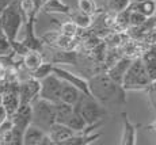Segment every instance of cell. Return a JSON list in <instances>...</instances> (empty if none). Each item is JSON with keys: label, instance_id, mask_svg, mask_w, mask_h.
I'll return each mask as SVG.
<instances>
[{"label": "cell", "instance_id": "obj_17", "mask_svg": "<svg viewBox=\"0 0 156 145\" xmlns=\"http://www.w3.org/2000/svg\"><path fill=\"white\" fill-rule=\"evenodd\" d=\"M129 8L139 11L140 14H143L147 18H151L156 14V0H143V2L130 3Z\"/></svg>", "mask_w": 156, "mask_h": 145}, {"label": "cell", "instance_id": "obj_2", "mask_svg": "<svg viewBox=\"0 0 156 145\" xmlns=\"http://www.w3.org/2000/svg\"><path fill=\"white\" fill-rule=\"evenodd\" d=\"M25 22L26 19L19 8L18 0H14L0 15V29L5 35V38L10 41V44L18 38V34Z\"/></svg>", "mask_w": 156, "mask_h": 145}, {"label": "cell", "instance_id": "obj_1", "mask_svg": "<svg viewBox=\"0 0 156 145\" xmlns=\"http://www.w3.org/2000/svg\"><path fill=\"white\" fill-rule=\"evenodd\" d=\"M90 95L101 102L103 106L124 104L126 102V91L121 84L115 83L107 73L94 75L88 80Z\"/></svg>", "mask_w": 156, "mask_h": 145}, {"label": "cell", "instance_id": "obj_12", "mask_svg": "<svg viewBox=\"0 0 156 145\" xmlns=\"http://www.w3.org/2000/svg\"><path fill=\"white\" fill-rule=\"evenodd\" d=\"M122 136H121V145H134L136 144V132L137 126L129 119L126 113H122Z\"/></svg>", "mask_w": 156, "mask_h": 145}, {"label": "cell", "instance_id": "obj_31", "mask_svg": "<svg viewBox=\"0 0 156 145\" xmlns=\"http://www.w3.org/2000/svg\"><path fill=\"white\" fill-rule=\"evenodd\" d=\"M148 18L144 16L143 14H140L139 11L130 10V14H129V27H139L144 25L147 22Z\"/></svg>", "mask_w": 156, "mask_h": 145}, {"label": "cell", "instance_id": "obj_22", "mask_svg": "<svg viewBox=\"0 0 156 145\" xmlns=\"http://www.w3.org/2000/svg\"><path fill=\"white\" fill-rule=\"evenodd\" d=\"M67 126H69V128H71L75 133H79V132H83V130H84L86 126H87V123H86L84 118H83V117L80 115V114L73 108V113H72L71 118L68 119Z\"/></svg>", "mask_w": 156, "mask_h": 145}, {"label": "cell", "instance_id": "obj_14", "mask_svg": "<svg viewBox=\"0 0 156 145\" xmlns=\"http://www.w3.org/2000/svg\"><path fill=\"white\" fill-rule=\"evenodd\" d=\"M83 92L80 91L79 88H76L75 86L62 81V88H61V94H60V101L64 102V103L75 106V103L79 101V98H80Z\"/></svg>", "mask_w": 156, "mask_h": 145}, {"label": "cell", "instance_id": "obj_7", "mask_svg": "<svg viewBox=\"0 0 156 145\" xmlns=\"http://www.w3.org/2000/svg\"><path fill=\"white\" fill-rule=\"evenodd\" d=\"M40 80L34 77H29L27 80L18 84V95L20 103H31L34 99L38 98L40 94Z\"/></svg>", "mask_w": 156, "mask_h": 145}, {"label": "cell", "instance_id": "obj_21", "mask_svg": "<svg viewBox=\"0 0 156 145\" xmlns=\"http://www.w3.org/2000/svg\"><path fill=\"white\" fill-rule=\"evenodd\" d=\"M52 64H69V62H76V53L72 50H61L53 54Z\"/></svg>", "mask_w": 156, "mask_h": 145}, {"label": "cell", "instance_id": "obj_11", "mask_svg": "<svg viewBox=\"0 0 156 145\" xmlns=\"http://www.w3.org/2000/svg\"><path fill=\"white\" fill-rule=\"evenodd\" d=\"M46 133L50 136L53 144H57V145H62L65 140H68L71 136L75 134V132L72 130L69 126L64 125V123H58V122L53 123Z\"/></svg>", "mask_w": 156, "mask_h": 145}, {"label": "cell", "instance_id": "obj_10", "mask_svg": "<svg viewBox=\"0 0 156 145\" xmlns=\"http://www.w3.org/2000/svg\"><path fill=\"white\" fill-rule=\"evenodd\" d=\"M132 60L133 58H130V57H122V58H118L109 69H107L106 73L109 75V77L112 80H114L118 84H121L122 79H124L125 73H126V71L129 68V65H130V62H132Z\"/></svg>", "mask_w": 156, "mask_h": 145}, {"label": "cell", "instance_id": "obj_41", "mask_svg": "<svg viewBox=\"0 0 156 145\" xmlns=\"http://www.w3.org/2000/svg\"><path fill=\"white\" fill-rule=\"evenodd\" d=\"M45 2H46V0H45ZM45 2H44V3H45Z\"/></svg>", "mask_w": 156, "mask_h": 145}, {"label": "cell", "instance_id": "obj_4", "mask_svg": "<svg viewBox=\"0 0 156 145\" xmlns=\"http://www.w3.org/2000/svg\"><path fill=\"white\" fill-rule=\"evenodd\" d=\"M149 83H151V80L147 75L145 64L141 60V57L133 58L124 79H122V88L125 91H134V90L140 91V90H145Z\"/></svg>", "mask_w": 156, "mask_h": 145}, {"label": "cell", "instance_id": "obj_38", "mask_svg": "<svg viewBox=\"0 0 156 145\" xmlns=\"http://www.w3.org/2000/svg\"><path fill=\"white\" fill-rule=\"evenodd\" d=\"M7 117L8 115H7V111H5V108L3 107L2 104H0V123H2L5 118H7Z\"/></svg>", "mask_w": 156, "mask_h": 145}, {"label": "cell", "instance_id": "obj_15", "mask_svg": "<svg viewBox=\"0 0 156 145\" xmlns=\"http://www.w3.org/2000/svg\"><path fill=\"white\" fill-rule=\"evenodd\" d=\"M99 137H101V133L90 134L87 132H79V133H75L73 136H71L68 140H65L62 145H87L97 141Z\"/></svg>", "mask_w": 156, "mask_h": 145}, {"label": "cell", "instance_id": "obj_24", "mask_svg": "<svg viewBox=\"0 0 156 145\" xmlns=\"http://www.w3.org/2000/svg\"><path fill=\"white\" fill-rule=\"evenodd\" d=\"M53 65L55 64H52V62H42L37 69L30 72V75H31V77H34V79L41 80V79H44V77H46L48 75L53 73Z\"/></svg>", "mask_w": 156, "mask_h": 145}, {"label": "cell", "instance_id": "obj_19", "mask_svg": "<svg viewBox=\"0 0 156 145\" xmlns=\"http://www.w3.org/2000/svg\"><path fill=\"white\" fill-rule=\"evenodd\" d=\"M44 62V57L38 50H29L23 56V65L29 72H33Z\"/></svg>", "mask_w": 156, "mask_h": 145}, {"label": "cell", "instance_id": "obj_6", "mask_svg": "<svg viewBox=\"0 0 156 145\" xmlns=\"http://www.w3.org/2000/svg\"><path fill=\"white\" fill-rule=\"evenodd\" d=\"M40 94L38 96L42 99H46L49 102H56L60 101V94H61L62 88V80L58 76H56L55 73L48 75L46 77L40 80Z\"/></svg>", "mask_w": 156, "mask_h": 145}, {"label": "cell", "instance_id": "obj_30", "mask_svg": "<svg viewBox=\"0 0 156 145\" xmlns=\"http://www.w3.org/2000/svg\"><path fill=\"white\" fill-rule=\"evenodd\" d=\"M77 29H79V27L69 19V20L62 22L61 25H60V31L58 33L62 34V35H67V37H73L75 38V35L77 34Z\"/></svg>", "mask_w": 156, "mask_h": 145}, {"label": "cell", "instance_id": "obj_34", "mask_svg": "<svg viewBox=\"0 0 156 145\" xmlns=\"http://www.w3.org/2000/svg\"><path fill=\"white\" fill-rule=\"evenodd\" d=\"M12 53V49H11V44L4 35H0V56L3 54H8Z\"/></svg>", "mask_w": 156, "mask_h": 145}, {"label": "cell", "instance_id": "obj_5", "mask_svg": "<svg viewBox=\"0 0 156 145\" xmlns=\"http://www.w3.org/2000/svg\"><path fill=\"white\" fill-rule=\"evenodd\" d=\"M31 110H33L31 123L37 125L42 130L48 132L50 129V126L56 122V110L53 102H49L46 99H42L38 96L37 99H34L31 102Z\"/></svg>", "mask_w": 156, "mask_h": 145}, {"label": "cell", "instance_id": "obj_40", "mask_svg": "<svg viewBox=\"0 0 156 145\" xmlns=\"http://www.w3.org/2000/svg\"><path fill=\"white\" fill-rule=\"evenodd\" d=\"M0 35H4V34H3V31H2V29H0ZM4 37H5V35H4Z\"/></svg>", "mask_w": 156, "mask_h": 145}, {"label": "cell", "instance_id": "obj_9", "mask_svg": "<svg viewBox=\"0 0 156 145\" xmlns=\"http://www.w3.org/2000/svg\"><path fill=\"white\" fill-rule=\"evenodd\" d=\"M14 126L25 132V129L33 121V110L31 103H20L19 107L15 110V113L10 117Z\"/></svg>", "mask_w": 156, "mask_h": 145}, {"label": "cell", "instance_id": "obj_39", "mask_svg": "<svg viewBox=\"0 0 156 145\" xmlns=\"http://www.w3.org/2000/svg\"><path fill=\"white\" fill-rule=\"evenodd\" d=\"M136 2H143V0H130V3H136Z\"/></svg>", "mask_w": 156, "mask_h": 145}, {"label": "cell", "instance_id": "obj_26", "mask_svg": "<svg viewBox=\"0 0 156 145\" xmlns=\"http://www.w3.org/2000/svg\"><path fill=\"white\" fill-rule=\"evenodd\" d=\"M18 4H19V8H20V11H22L26 20H27L30 16H33V15H37V12H38V11L35 10V5H34L33 0H18Z\"/></svg>", "mask_w": 156, "mask_h": 145}, {"label": "cell", "instance_id": "obj_25", "mask_svg": "<svg viewBox=\"0 0 156 145\" xmlns=\"http://www.w3.org/2000/svg\"><path fill=\"white\" fill-rule=\"evenodd\" d=\"M55 46L57 49H61V50H72L76 45L73 37H67V35H62V34H58V37L56 38L55 41Z\"/></svg>", "mask_w": 156, "mask_h": 145}, {"label": "cell", "instance_id": "obj_13", "mask_svg": "<svg viewBox=\"0 0 156 145\" xmlns=\"http://www.w3.org/2000/svg\"><path fill=\"white\" fill-rule=\"evenodd\" d=\"M45 130H42L41 128H38L34 123H30L27 128L23 132V144L25 145H40L42 141Z\"/></svg>", "mask_w": 156, "mask_h": 145}, {"label": "cell", "instance_id": "obj_33", "mask_svg": "<svg viewBox=\"0 0 156 145\" xmlns=\"http://www.w3.org/2000/svg\"><path fill=\"white\" fill-rule=\"evenodd\" d=\"M23 144V130L12 126L11 129V145H22Z\"/></svg>", "mask_w": 156, "mask_h": 145}, {"label": "cell", "instance_id": "obj_35", "mask_svg": "<svg viewBox=\"0 0 156 145\" xmlns=\"http://www.w3.org/2000/svg\"><path fill=\"white\" fill-rule=\"evenodd\" d=\"M145 64V71L148 75L149 80L155 81L156 80V61H151V62H144Z\"/></svg>", "mask_w": 156, "mask_h": 145}, {"label": "cell", "instance_id": "obj_16", "mask_svg": "<svg viewBox=\"0 0 156 145\" xmlns=\"http://www.w3.org/2000/svg\"><path fill=\"white\" fill-rule=\"evenodd\" d=\"M41 10L46 14H64V15H69L72 11V8L68 4L62 3L61 0H46L42 4Z\"/></svg>", "mask_w": 156, "mask_h": 145}, {"label": "cell", "instance_id": "obj_20", "mask_svg": "<svg viewBox=\"0 0 156 145\" xmlns=\"http://www.w3.org/2000/svg\"><path fill=\"white\" fill-rule=\"evenodd\" d=\"M68 16L71 18V20L75 23L79 29H88L90 26L92 25V16L80 10H76V11H71Z\"/></svg>", "mask_w": 156, "mask_h": 145}, {"label": "cell", "instance_id": "obj_37", "mask_svg": "<svg viewBox=\"0 0 156 145\" xmlns=\"http://www.w3.org/2000/svg\"><path fill=\"white\" fill-rule=\"evenodd\" d=\"M14 0H0V15H2V12L5 10V7H7L10 3H12Z\"/></svg>", "mask_w": 156, "mask_h": 145}, {"label": "cell", "instance_id": "obj_28", "mask_svg": "<svg viewBox=\"0 0 156 145\" xmlns=\"http://www.w3.org/2000/svg\"><path fill=\"white\" fill-rule=\"evenodd\" d=\"M144 91H145L147 95H148V99H149V102H151L152 110H154V114H155V122H154V125H152L151 128H154L156 130V80L151 81V83L148 84V87H147Z\"/></svg>", "mask_w": 156, "mask_h": 145}, {"label": "cell", "instance_id": "obj_3", "mask_svg": "<svg viewBox=\"0 0 156 145\" xmlns=\"http://www.w3.org/2000/svg\"><path fill=\"white\" fill-rule=\"evenodd\" d=\"M73 108L84 118L87 125L102 122L107 117L106 106H103L98 99L90 94H82L79 101L75 103Z\"/></svg>", "mask_w": 156, "mask_h": 145}, {"label": "cell", "instance_id": "obj_32", "mask_svg": "<svg viewBox=\"0 0 156 145\" xmlns=\"http://www.w3.org/2000/svg\"><path fill=\"white\" fill-rule=\"evenodd\" d=\"M140 57L144 62L156 61V42L155 44H148V48L143 50V54Z\"/></svg>", "mask_w": 156, "mask_h": 145}, {"label": "cell", "instance_id": "obj_36", "mask_svg": "<svg viewBox=\"0 0 156 145\" xmlns=\"http://www.w3.org/2000/svg\"><path fill=\"white\" fill-rule=\"evenodd\" d=\"M143 41L147 44H155L156 42V26L151 27L148 31H145V34L143 35Z\"/></svg>", "mask_w": 156, "mask_h": 145}, {"label": "cell", "instance_id": "obj_23", "mask_svg": "<svg viewBox=\"0 0 156 145\" xmlns=\"http://www.w3.org/2000/svg\"><path fill=\"white\" fill-rule=\"evenodd\" d=\"M103 4L109 12H119L130 5V0H103Z\"/></svg>", "mask_w": 156, "mask_h": 145}, {"label": "cell", "instance_id": "obj_18", "mask_svg": "<svg viewBox=\"0 0 156 145\" xmlns=\"http://www.w3.org/2000/svg\"><path fill=\"white\" fill-rule=\"evenodd\" d=\"M55 110H56V122L67 125L68 119L71 118L72 113H73V106L58 101L55 103Z\"/></svg>", "mask_w": 156, "mask_h": 145}, {"label": "cell", "instance_id": "obj_27", "mask_svg": "<svg viewBox=\"0 0 156 145\" xmlns=\"http://www.w3.org/2000/svg\"><path fill=\"white\" fill-rule=\"evenodd\" d=\"M129 14H130V8H125V10L119 11L115 14V22L114 26H117L121 30H126L129 27Z\"/></svg>", "mask_w": 156, "mask_h": 145}, {"label": "cell", "instance_id": "obj_29", "mask_svg": "<svg viewBox=\"0 0 156 145\" xmlns=\"http://www.w3.org/2000/svg\"><path fill=\"white\" fill-rule=\"evenodd\" d=\"M77 10L83 11V12L92 16L94 14H97L98 7H97L95 0H77Z\"/></svg>", "mask_w": 156, "mask_h": 145}, {"label": "cell", "instance_id": "obj_8", "mask_svg": "<svg viewBox=\"0 0 156 145\" xmlns=\"http://www.w3.org/2000/svg\"><path fill=\"white\" fill-rule=\"evenodd\" d=\"M53 73H55L56 76H58L62 81H65V83H68V84H72V86H75L76 88H79L83 94H90L88 80L83 79V77L77 76V75H75V73H71V72L57 66L56 64L53 65Z\"/></svg>", "mask_w": 156, "mask_h": 145}]
</instances>
